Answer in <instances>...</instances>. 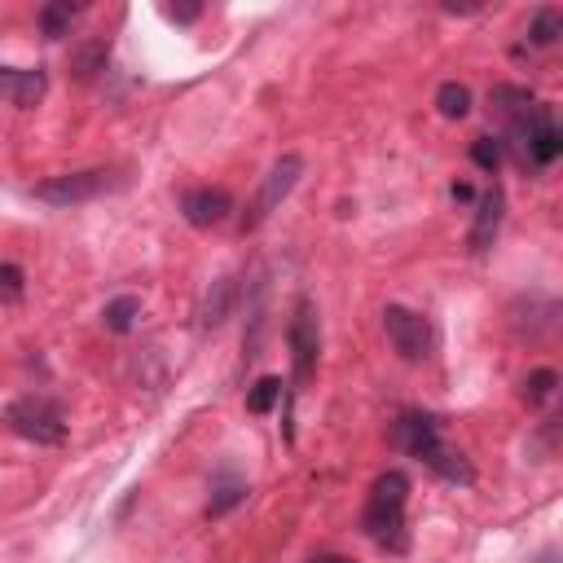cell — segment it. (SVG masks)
I'll use <instances>...</instances> for the list:
<instances>
[{"label": "cell", "mask_w": 563, "mask_h": 563, "mask_svg": "<svg viewBox=\"0 0 563 563\" xmlns=\"http://www.w3.org/2000/svg\"><path fill=\"white\" fill-rule=\"evenodd\" d=\"M181 212L194 229H212L225 225L229 212H234V194L220 190V185H194V190L181 194Z\"/></svg>", "instance_id": "ba28073f"}, {"label": "cell", "mask_w": 563, "mask_h": 563, "mask_svg": "<svg viewBox=\"0 0 563 563\" xmlns=\"http://www.w3.org/2000/svg\"><path fill=\"white\" fill-rule=\"evenodd\" d=\"M563 36V9L559 5H542L533 14V22H528V40L537 44V49H550Z\"/></svg>", "instance_id": "e0dca14e"}, {"label": "cell", "mask_w": 563, "mask_h": 563, "mask_svg": "<svg viewBox=\"0 0 563 563\" xmlns=\"http://www.w3.org/2000/svg\"><path fill=\"white\" fill-rule=\"evenodd\" d=\"M44 93H49V75L40 66H0V97L9 106L31 110Z\"/></svg>", "instance_id": "9c48e42d"}, {"label": "cell", "mask_w": 563, "mask_h": 563, "mask_svg": "<svg viewBox=\"0 0 563 563\" xmlns=\"http://www.w3.org/2000/svg\"><path fill=\"white\" fill-rule=\"evenodd\" d=\"M27 291V273L18 264H0V304H18Z\"/></svg>", "instance_id": "603a6c76"}, {"label": "cell", "mask_w": 563, "mask_h": 563, "mask_svg": "<svg viewBox=\"0 0 563 563\" xmlns=\"http://www.w3.org/2000/svg\"><path fill=\"white\" fill-rule=\"evenodd\" d=\"M471 159H476V168H484V172H498L502 168V159H506V154H502V141L498 137H476V146H471Z\"/></svg>", "instance_id": "7402d4cb"}, {"label": "cell", "mask_w": 563, "mask_h": 563, "mask_svg": "<svg viewBox=\"0 0 563 563\" xmlns=\"http://www.w3.org/2000/svg\"><path fill=\"white\" fill-rule=\"evenodd\" d=\"M106 62H110V40L97 36V40H88L71 53V75L75 80H93L97 71H106Z\"/></svg>", "instance_id": "9a60e30c"}, {"label": "cell", "mask_w": 563, "mask_h": 563, "mask_svg": "<svg viewBox=\"0 0 563 563\" xmlns=\"http://www.w3.org/2000/svg\"><path fill=\"white\" fill-rule=\"evenodd\" d=\"M300 176H304V154H282V159L260 176V190H256V198H251L247 216H242V234H256L264 220H269L286 203V198L295 194Z\"/></svg>", "instance_id": "3957f363"}, {"label": "cell", "mask_w": 563, "mask_h": 563, "mask_svg": "<svg viewBox=\"0 0 563 563\" xmlns=\"http://www.w3.org/2000/svg\"><path fill=\"white\" fill-rule=\"evenodd\" d=\"M286 344H291V366H295V392L317 374V357H322V322H317L313 300H300L286 326Z\"/></svg>", "instance_id": "5b68a950"}, {"label": "cell", "mask_w": 563, "mask_h": 563, "mask_svg": "<svg viewBox=\"0 0 563 563\" xmlns=\"http://www.w3.org/2000/svg\"><path fill=\"white\" fill-rule=\"evenodd\" d=\"M137 317H141L137 295H115V300L102 308V326L110 330V335H128V330L137 326Z\"/></svg>", "instance_id": "2e32d148"}, {"label": "cell", "mask_w": 563, "mask_h": 563, "mask_svg": "<svg viewBox=\"0 0 563 563\" xmlns=\"http://www.w3.org/2000/svg\"><path fill=\"white\" fill-rule=\"evenodd\" d=\"M84 14V5H71V0H49V5L40 9V31H44V40H62L66 31H71V22Z\"/></svg>", "instance_id": "5bb4252c"}, {"label": "cell", "mask_w": 563, "mask_h": 563, "mask_svg": "<svg viewBox=\"0 0 563 563\" xmlns=\"http://www.w3.org/2000/svg\"><path fill=\"white\" fill-rule=\"evenodd\" d=\"M502 216H506V194L502 185H489V190L480 194V207H476V225H471V251L484 256V251L498 242V229H502Z\"/></svg>", "instance_id": "8fae6325"}, {"label": "cell", "mask_w": 563, "mask_h": 563, "mask_svg": "<svg viewBox=\"0 0 563 563\" xmlns=\"http://www.w3.org/2000/svg\"><path fill=\"white\" fill-rule=\"evenodd\" d=\"M559 150H563V137L555 128V106L537 102L533 124H528V159H533V172L550 168V163L559 159Z\"/></svg>", "instance_id": "30bf717a"}, {"label": "cell", "mask_w": 563, "mask_h": 563, "mask_svg": "<svg viewBox=\"0 0 563 563\" xmlns=\"http://www.w3.org/2000/svg\"><path fill=\"white\" fill-rule=\"evenodd\" d=\"M234 300H238V278L234 273H220V278L203 291V304H198V326L212 335L229 322V313H234Z\"/></svg>", "instance_id": "7c38bea8"}, {"label": "cell", "mask_w": 563, "mask_h": 563, "mask_svg": "<svg viewBox=\"0 0 563 563\" xmlns=\"http://www.w3.org/2000/svg\"><path fill=\"white\" fill-rule=\"evenodd\" d=\"M308 563H348V559H339V555H317V559H308Z\"/></svg>", "instance_id": "4316f807"}, {"label": "cell", "mask_w": 563, "mask_h": 563, "mask_svg": "<svg viewBox=\"0 0 563 563\" xmlns=\"http://www.w3.org/2000/svg\"><path fill=\"white\" fill-rule=\"evenodd\" d=\"M449 194H454V203H471V198H476V190H471L467 181H458V185H454V190H449Z\"/></svg>", "instance_id": "d4e9b609"}, {"label": "cell", "mask_w": 563, "mask_h": 563, "mask_svg": "<svg viewBox=\"0 0 563 563\" xmlns=\"http://www.w3.org/2000/svg\"><path fill=\"white\" fill-rule=\"evenodd\" d=\"M440 9H445V14H476L480 5H458V0H445V5H440Z\"/></svg>", "instance_id": "484cf974"}, {"label": "cell", "mask_w": 563, "mask_h": 563, "mask_svg": "<svg viewBox=\"0 0 563 563\" xmlns=\"http://www.w3.org/2000/svg\"><path fill=\"white\" fill-rule=\"evenodd\" d=\"M383 335H388V344L401 352L405 361H427L436 348V330L427 322L423 313H414V308L405 304H388L383 308Z\"/></svg>", "instance_id": "8992f818"}, {"label": "cell", "mask_w": 563, "mask_h": 563, "mask_svg": "<svg viewBox=\"0 0 563 563\" xmlns=\"http://www.w3.org/2000/svg\"><path fill=\"white\" fill-rule=\"evenodd\" d=\"M405 506H410V476L405 471H383L374 480L366 511H361V528L374 546L405 555L410 550V528H405Z\"/></svg>", "instance_id": "6da1fadb"}, {"label": "cell", "mask_w": 563, "mask_h": 563, "mask_svg": "<svg viewBox=\"0 0 563 563\" xmlns=\"http://www.w3.org/2000/svg\"><path fill=\"white\" fill-rule=\"evenodd\" d=\"M396 449H405L418 462H432L440 449H445V436H440V423L432 414H401V423L392 427Z\"/></svg>", "instance_id": "52a82bcc"}, {"label": "cell", "mask_w": 563, "mask_h": 563, "mask_svg": "<svg viewBox=\"0 0 563 563\" xmlns=\"http://www.w3.org/2000/svg\"><path fill=\"white\" fill-rule=\"evenodd\" d=\"M124 185H128V176L119 168H84V172L44 176L31 194L49 207H80V203H93V198H102V194L124 190Z\"/></svg>", "instance_id": "7a4b0ae2"}, {"label": "cell", "mask_w": 563, "mask_h": 563, "mask_svg": "<svg viewBox=\"0 0 563 563\" xmlns=\"http://www.w3.org/2000/svg\"><path fill=\"white\" fill-rule=\"evenodd\" d=\"M282 388H286V383L278 379V374H264L256 388L247 392V410H251V414H269L273 405L282 401Z\"/></svg>", "instance_id": "d6986e66"}, {"label": "cell", "mask_w": 563, "mask_h": 563, "mask_svg": "<svg viewBox=\"0 0 563 563\" xmlns=\"http://www.w3.org/2000/svg\"><path fill=\"white\" fill-rule=\"evenodd\" d=\"M198 14H203V5H198V0H176V5H163V18L176 22V27H190V22H198Z\"/></svg>", "instance_id": "cb8c5ba5"}, {"label": "cell", "mask_w": 563, "mask_h": 563, "mask_svg": "<svg viewBox=\"0 0 563 563\" xmlns=\"http://www.w3.org/2000/svg\"><path fill=\"white\" fill-rule=\"evenodd\" d=\"M555 388H559V374L550 370V366H542V370H533L524 379V401L528 405H542V401H550L555 396Z\"/></svg>", "instance_id": "ffe728a7"}, {"label": "cell", "mask_w": 563, "mask_h": 563, "mask_svg": "<svg viewBox=\"0 0 563 563\" xmlns=\"http://www.w3.org/2000/svg\"><path fill=\"white\" fill-rule=\"evenodd\" d=\"M5 423L22 440H36V445H62L66 440V418L58 401H49V396H18L5 410Z\"/></svg>", "instance_id": "277c9868"}, {"label": "cell", "mask_w": 563, "mask_h": 563, "mask_svg": "<svg viewBox=\"0 0 563 563\" xmlns=\"http://www.w3.org/2000/svg\"><path fill=\"white\" fill-rule=\"evenodd\" d=\"M436 106L445 119H467L471 115V88L458 84V80H445L436 88Z\"/></svg>", "instance_id": "ac0fdd59"}, {"label": "cell", "mask_w": 563, "mask_h": 563, "mask_svg": "<svg viewBox=\"0 0 563 563\" xmlns=\"http://www.w3.org/2000/svg\"><path fill=\"white\" fill-rule=\"evenodd\" d=\"M247 502V484H238V480H229V484H220L216 489V498L207 502V520H220V515H229L234 506Z\"/></svg>", "instance_id": "44dd1931"}, {"label": "cell", "mask_w": 563, "mask_h": 563, "mask_svg": "<svg viewBox=\"0 0 563 563\" xmlns=\"http://www.w3.org/2000/svg\"><path fill=\"white\" fill-rule=\"evenodd\" d=\"M533 106H537V97L528 93L524 84H493V93H489V110L502 119L506 128L533 115Z\"/></svg>", "instance_id": "4fadbf2b"}]
</instances>
